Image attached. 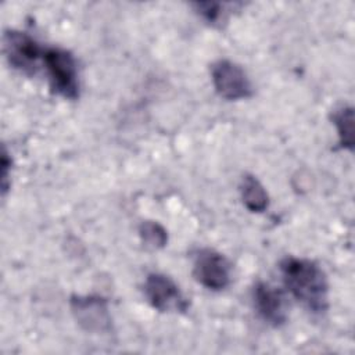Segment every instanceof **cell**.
I'll return each mask as SVG.
<instances>
[{"label":"cell","instance_id":"cell-1","mask_svg":"<svg viewBox=\"0 0 355 355\" xmlns=\"http://www.w3.org/2000/svg\"><path fill=\"white\" fill-rule=\"evenodd\" d=\"M284 287L312 313L329 308V283L323 269L311 259L286 257L279 263Z\"/></svg>","mask_w":355,"mask_h":355},{"label":"cell","instance_id":"cell-2","mask_svg":"<svg viewBox=\"0 0 355 355\" xmlns=\"http://www.w3.org/2000/svg\"><path fill=\"white\" fill-rule=\"evenodd\" d=\"M43 64L53 93L68 100L79 97L78 65L71 51L61 47L44 49Z\"/></svg>","mask_w":355,"mask_h":355},{"label":"cell","instance_id":"cell-3","mask_svg":"<svg viewBox=\"0 0 355 355\" xmlns=\"http://www.w3.org/2000/svg\"><path fill=\"white\" fill-rule=\"evenodd\" d=\"M71 312L76 323L87 333L107 334L112 331L108 301L100 295H72Z\"/></svg>","mask_w":355,"mask_h":355},{"label":"cell","instance_id":"cell-4","mask_svg":"<svg viewBox=\"0 0 355 355\" xmlns=\"http://www.w3.org/2000/svg\"><path fill=\"white\" fill-rule=\"evenodd\" d=\"M3 50L8 64L26 75L36 72L37 61L44 54V49L32 36L15 29L4 32Z\"/></svg>","mask_w":355,"mask_h":355},{"label":"cell","instance_id":"cell-5","mask_svg":"<svg viewBox=\"0 0 355 355\" xmlns=\"http://www.w3.org/2000/svg\"><path fill=\"white\" fill-rule=\"evenodd\" d=\"M211 79L216 93L225 100H243L252 96V85L245 71L236 62L222 58L211 65Z\"/></svg>","mask_w":355,"mask_h":355},{"label":"cell","instance_id":"cell-6","mask_svg":"<svg viewBox=\"0 0 355 355\" xmlns=\"http://www.w3.org/2000/svg\"><path fill=\"white\" fill-rule=\"evenodd\" d=\"M230 262L223 254L212 248L197 251L193 263V276L201 286L212 291H220L230 284Z\"/></svg>","mask_w":355,"mask_h":355},{"label":"cell","instance_id":"cell-7","mask_svg":"<svg viewBox=\"0 0 355 355\" xmlns=\"http://www.w3.org/2000/svg\"><path fill=\"white\" fill-rule=\"evenodd\" d=\"M143 290L150 305L159 312H186L189 308L187 298L166 275H147Z\"/></svg>","mask_w":355,"mask_h":355},{"label":"cell","instance_id":"cell-8","mask_svg":"<svg viewBox=\"0 0 355 355\" xmlns=\"http://www.w3.org/2000/svg\"><path fill=\"white\" fill-rule=\"evenodd\" d=\"M252 302L259 318L268 324L280 327L287 322L288 305L286 295L280 288L259 280L252 288Z\"/></svg>","mask_w":355,"mask_h":355},{"label":"cell","instance_id":"cell-9","mask_svg":"<svg viewBox=\"0 0 355 355\" xmlns=\"http://www.w3.org/2000/svg\"><path fill=\"white\" fill-rule=\"evenodd\" d=\"M240 196L244 207L251 212H263L269 205V196L262 183L251 173H245L240 183Z\"/></svg>","mask_w":355,"mask_h":355},{"label":"cell","instance_id":"cell-10","mask_svg":"<svg viewBox=\"0 0 355 355\" xmlns=\"http://www.w3.org/2000/svg\"><path fill=\"white\" fill-rule=\"evenodd\" d=\"M331 121L337 129L338 143L343 148L349 151L354 150V108L351 105H343L337 108L333 115Z\"/></svg>","mask_w":355,"mask_h":355},{"label":"cell","instance_id":"cell-11","mask_svg":"<svg viewBox=\"0 0 355 355\" xmlns=\"http://www.w3.org/2000/svg\"><path fill=\"white\" fill-rule=\"evenodd\" d=\"M139 236L147 248H164L168 243V232L155 220H143L139 226Z\"/></svg>","mask_w":355,"mask_h":355},{"label":"cell","instance_id":"cell-12","mask_svg":"<svg viewBox=\"0 0 355 355\" xmlns=\"http://www.w3.org/2000/svg\"><path fill=\"white\" fill-rule=\"evenodd\" d=\"M194 11L208 24L219 25L220 21H225V4L216 1H196L191 3Z\"/></svg>","mask_w":355,"mask_h":355},{"label":"cell","instance_id":"cell-13","mask_svg":"<svg viewBox=\"0 0 355 355\" xmlns=\"http://www.w3.org/2000/svg\"><path fill=\"white\" fill-rule=\"evenodd\" d=\"M1 193L3 196L7 193L8 190V176H10V169H11V158L8 157V153L6 150V147H3V153H1Z\"/></svg>","mask_w":355,"mask_h":355}]
</instances>
